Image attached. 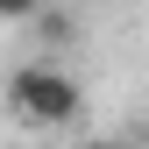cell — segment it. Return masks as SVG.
<instances>
[{
	"instance_id": "6da1fadb",
	"label": "cell",
	"mask_w": 149,
	"mask_h": 149,
	"mask_svg": "<svg viewBox=\"0 0 149 149\" xmlns=\"http://www.w3.org/2000/svg\"><path fill=\"white\" fill-rule=\"evenodd\" d=\"M7 107H14L22 128H71V121L85 114V85L71 78L57 57H29V64H14Z\"/></svg>"
},
{
	"instance_id": "3957f363",
	"label": "cell",
	"mask_w": 149,
	"mask_h": 149,
	"mask_svg": "<svg viewBox=\"0 0 149 149\" xmlns=\"http://www.w3.org/2000/svg\"><path fill=\"white\" fill-rule=\"evenodd\" d=\"M85 149H121V142H85Z\"/></svg>"
},
{
	"instance_id": "7a4b0ae2",
	"label": "cell",
	"mask_w": 149,
	"mask_h": 149,
	"mask_svg": "<svg viewBox=\"0 0 149 149\" xmlns=\"http://www.w3.org/2000/svg\"><path fill=\"white\" fill-rule=\"evenodd\" d=\"M0 14H7V22H43L50 0H0Z\"/></svg>"
}]
</instances>
